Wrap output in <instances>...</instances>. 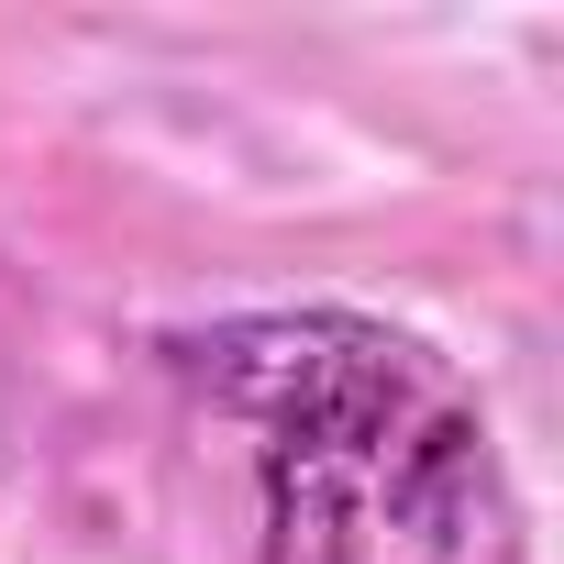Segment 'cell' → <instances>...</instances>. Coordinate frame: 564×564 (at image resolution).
Returning <instances> with one entry per match:
<instances>
[{
  "label": "cell",
  "mask_w": 564,
  "mask_h": 564,
  "mask_svg": "<svg viewBox=\"0 0 564 564\" xmlns=\"http://www.w3.org/2000/svg\"><path fill=\"white\" fill-rule=\"evenodd\" d=\"M177 366L254 432L265 564H531L476 388L366 311H243Z\"/></svg>",
  "instance_id": "6da1fadb"
}]
</instances>
